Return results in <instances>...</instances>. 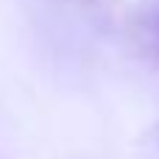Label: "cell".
Masks as SVG:
<instances>
[]
</instances>
